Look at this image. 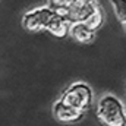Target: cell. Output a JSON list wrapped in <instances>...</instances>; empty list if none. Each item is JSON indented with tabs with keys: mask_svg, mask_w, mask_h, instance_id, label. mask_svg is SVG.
<instances>
[{
	"mask_svg": "<svg viewBox=\"0 0 126 126\" xmlns=\"http://www.w3.org/2000/svg\"><path fill=\"white\" fill-rule=\"evenodd\" d=\"M97 116L106 126H126L125 104L113 94H106L98 100Z\"/></svg>",
	"mask_w": 126,
	"mask_h": 126,
	"instance_id": "obj_1",
	"label": "cell"
},
{
	"mask_svg": "<svg viewBox=\"0 0 126 126\" xmlns=\"http://www.w3.org/2000/svg\"><path fill=\"white\" fill-rule=\"evenodd\" d=\"M93 98H94V94H93V90L88 84L75 82L63 91L62 97L59 100L63 101L64 104H67L69 107H72L81 113H85L91 107Z\"/></svg>",
	"mask_w": 126,
	"mask_h": 126,
	"instance_id": "obj_2",
	"label": "cell"
},
{
	"mask_svg": "<svg viewBox=\"0 0 126 126\" xmlns=\"http://www.w3.org/2000/svg\"><path fill=\"white\" fill-rule=\"evenodd\" d=\"M97 10H100L95 0L91 1H73L72 4L66 6L59 13L63 15L70 24L73 22H87Z\"/></svg>",
	"mask_w": 126,
	"mask_h": 126,
	"instance_id": "obj_3",
	"label": "cell"
},
{
	"mask_svg": "<svg viewBox=\"0 0 126 126\" xmlns=\"http://www.w3.org/2000/svg\"><path fill=\"white\" fill-rule=\"evenodd\" d=\"M53 9L48 6H40L28 10L22 16V27L30 32H38L47 28V24L53 15Z\"/></svg>",
	"mask_w": 126,
	"mask_h": 126,
	"instance_id": "obj_4",
	"label": "cell"
},
{
	"mask_svg": "<svg viewBox=\"0 0 126 126\" xmlns=\"http://www.w3.org/2000/svg\"><path fill=\"white\" fill-rule=\"evenodd\" d=\"M53 116L57 122L60 123H73V122H78L82 119L84 113L69 107L67 104H64L63 101L57 100L54 104H53Z\"/></svg>",
	"mask_w": 126,
	"mask_h": 126,
	"instance_id": "obj_5",
	"label": "cell"
},
{
	"mask_svg": "<svg viewBox=\"0 0 126 126\" xmlns=\"http://www.w3.org/2000/svg\"><path fill=\"white\" fill-rule=\"evenodd\" d=\"M69 27H70V22L63 15H60L59 12H53L46 30L57 38H63L69 34Z\"/></svg>",
	"mask_w": 126,
	"mask_h": 126,
	"instance_id": "obj_6",
	"label": "cell"
},
{
	"mask_svg": "<svg viewBox=\"0 0 126 126\" xmlns=\"http://www.w3.org/2000/svg\"><path fill=\"white\" fill-rule=\"evenodd\" d=\"M69 35L73 40H76L78 43L88 44L94 40L95 31L93 28H90L85 22H73L69 27Z\"/></svg>",
	"mask_w": 126,
	"mask_h": 126,
	"instance_id": "obj_7",
	"label": "cell"
},
{
	"mask_svg": "<svg viewBox=\"0 0 126 126\" xmlns=\"http://www.w3.org/2000/svg\"><path fill=\"white\" fill-rule=\"evenodd\" d=\"M110 3L114 9V13L117 16V19L120 21L122 27L126 31V0H110Z\"/></svg>",
	"mask_w": 126,
	"mask_h": 126,
	"instance_id": "obj_8",
	"label": "cell"
},
{
	"mask_svg": "<svg viewBox=\"0 0 126 126\" xmlns=\"http://www.w3.org/2000/svg\"><path fill=\"white\" fill-rule=\"evenodd\" d=\"M48 1V7L50 9H53L54 12H60L62 9H64L66 6H69V4H72L73 3V0H47Z\"/></svg>",
	"mask_w": 126,
	"mask_h": 126,
	"instance_id": "obj_9",
	"label": "cell"
},
{
	"mask_svg": "<svg viewBox=\"0 0 126 126\" xmlns=\"http://www.w3.org/2000/svg\"><path fill=\"white\" fill-rule=\"evenodd\" d=\"M73 1H91V0H73Z\"/></svg>",
	"mask_w": 126,
	"mask_h": 126,
	"instance_id": "obj_10",
	"label": "cell"
}]
</instances>
